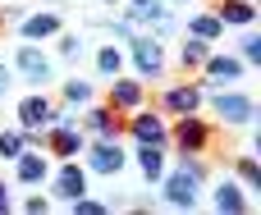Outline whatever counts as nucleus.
I'll list each match as a JSON object with an SVG mask.
<instances>
[{
  "mask_svg": "<svg viewBox=\"0 0 261 215\" xmlns=\"http://www.w3.org/2000/svg\"><path fill=\"white\" fill-rule=\"evenodd\" d=\"M64 101H69V105H87V101H92V83L78 78V73L64 78Z\"/></svg>",
  "mask_w": 261,
  "mask_h": 215,
  "instance_id": "obj_25",
  "label": "nucleus"
},
{
  "mask_svg": "<svg viewBox=\"0 0 261 215\" xmlns=\"http://www.w3.org/2000/svg\"><path fill=\"white\" fill-rule=\"evenodd\" d=\"M119 69H124V50H115V46H101V50H96V73H101V78H115Z\"/></svg>",
  "mask_w": 261,
  "mask_h": 215,
  "instance_id": "obj_23",
  "label": "nucleus"
},
{
  "mask_svg": "<svg viewBox=\"0 0 261 215\" xmlns=\"http://www.w3.org/2000/svg\"><path fill=\"white\" fill-rule=\"evenodd\" d=\"M124 160H128V156H124L119 138H101V142L87 151V170H92V174H119Z\"/></svg>",
  "mask_w": 261,
  "mask_h": 215,
  "instance_id": "obj_8",
  "label": "nucleus"
},
{
  "mask_svg": "<svg viewBox=\"0 0 261 215\" xmlns=\"http://www.w3.org/2000/svg\"><path fill=\"white\" fill-rule=\"evenodd\" d=\"M174 147H179V151H206V147H211V128H206V119H197V110H193V115H179V124H174Z\"/></svg>",
  "mask_w": 261,
  "mask_h": 215,
  "instance_id": "obj_5",
  "label": "nucleus"
},
{
  "mask_svg": "<svg viewBox=\"0 0 261 215\" xmlns=\"http://www.w3.org/2000/svg\"><path fill=\"white\" fill-rule=\"evenodd\" d=\"M14 179H18V183H28V188H37V183H46V179H50V160H46V156H37L32 147H23V151H18V160H14Z\"/></svg>",
  "mask_w": 261,
  "mask_h": 215,
  "instance_id": "obj_13",
  "label": "nucleus"
},
{
  "mask_svg": "<svg viewBox=\"0 0 261 215\" xmlns=\"http://www.w3.org/2000/svg\"><path fill=\"white\" fill-rule=\"evenodd\" d=\"M252 115H257V101H252L248 92H220V96H216V119H225L229 128L252 124Z\"/></svg>",
  "mask_w": 261,
  "mask_h": 215,
  "instance_id": "obj_3",
  "label": "nucleus"
},
{
  "mask_svg": "<svg viewBox=\"0 0 261 215\" xmlns=\"http://www.w3.org/2000/svg\"><path fill=\"white\" fill-rule=\"evenodd\" d=\"M55 37H60V55H64V60H78V55H83V37H78V32H64V28H60Z\"/></svg>",
  "mask_w": 261,
  "mask_h": 215,
  "instance_id": "obj_27",
  "label": "nucleus"
},
{
  "mask_svg": "<svg viewBox=\"0 0 261 215\" xmlns=\"http://www.w3.org/2000/svg\"><path fill=\"white\" fill-rule=\"evenodd\" d=\"M216 18H220L225 28H252V23H257V5H252V0H220V5H216Z\"/></svg>",
  "mask_w": 261,
  "mask_h": 215,
  "instance_id": "obj_18",
  "label": "nucleus"
},
{
  "mask_svg": "<svg viewBox=\"0 0 261 215\" xmlns=\"http://www.w3.org/2000/svg\"><path fill=\"white\" fill-rule=\"evenodd\" d=\"M188 32H193V37H206V41H216V37L225 32V23H220L216 14H193V18H188Z\"/></svg>",
  "mask_w": 261,
  "mask_h": 215,
  "instance_id": "obj_22",
  "label": "nucleus"
},
{
  "mask_svg": "<svg viewBox=\"0 0 261 215\" xmlns=\"http://www.w3.org/2000/svg\"><path fill=\"white\" fill-rule=\"evenodd\" d=\"M128 50H133V64H138V78H161L165 73V46H161V37L138 32L128 41Z\"/></svg>",
  "mask_w": 261,
  "mask_h": 215,
  "instance_id": "obj_1",
  "label": "nucleus"
},
{
  "mask_svg": "<svg viewBox=\"0 0 261 215\" xmlns=\"http://www.w3.org/2000/svg\"><path fill=\"white\" fill-rule=\"evenodd\" d=\"M211 202H216V211H220V215H248V211H252L248 188H243V183H234V179H220Z\"/></svg>",
  "mask_w": 261,
  "mask_h": 215,
  "instance_id": "obj_12",
  "label": "nucleus"
},
{
  "mask_svg": "<svg viewBox=\"0 0 261 215\" xmlns=\"http://www.w3.org/2000/svg\"><path fill=\"white\" fill-rule=\"evenodd\" d=\"M161 105H165L170 115H193V110H202V87L179 83V87H170V92L161 96Z\"/></svg>",
  "mask_w": 261,
  "mask_h": 215,
  "instance_id": "obj_17",
  "label": "nucleus"
},
{
  "mask_svg": "<svg viewBox=\"0 0 261 215\" xmlns=\"http://www.w3.org/2000/svg\"><path fill=\"white\" fill-rule=\"evenodd\" d=\"M161 179H165V202L174 211H193L197 206V183L202 179H193L188 170H174V174H161Z\"/></svg>",
  "mask_w": 261,
  "mask_h": 215,
  "instance_id": "obj_6",
  "label": "nucleus"
},
{
  "mask_svg": "<svg viewBox=\"0 0 261 215\" xmlns=\"http://www.w3.org/2000/svg\"><path fill=\"white\" fill-rule=\"evenodd\" d=\"M41 147L50 151V156H78L83 151V128L78 124H46L41 128Z\"/></svg>",
  "mask_w": 261,
  "mask_h": 215,
  "instance_id": "obj_4",
  "label": "nucleus"
},
{
  "mask_svg": "<svg viewBox=\"0 0 261 215\" xmlns=\"http://www.w3.org/2000/svg\"><path fill=\"white\" fill-rule=\"evenodd\" d=\"M234 170H239V183H243L248 193H261V165L252 160V156H239V165H234Z\"/></svg>",
  "mask_w": 261,
  "mask_h": 215,
  "instance_id": "obj_24",
  "label": "nucleus"
},
{
  "mask_svg": "<svg viewBox=\"0 0 261 215\" xmlns=\"http://www.w3.org/2000/svg\"><path fill=\"white\" fill-rule=\"evenodd\" d=\"M202 73H206V87H225V83H239L243 73H248V64L243 60H234V55H206L202 60Z\"/></svg>",
  "mask_w": 261,
  "mask_h": 215,
  "instance_id": "obj_7",
  "label": "nucleus"
},
{
  "mask_svg": "<svg viewBox=\"0 0 261 215\" xmlns=\"http://www.w3.org/2000/svg\"><path fill=\"white\" fill-rule=\"evenodd\" d=\"M28 147V133H18V128H9V133H0V156L5 160H18V151Z\"/></svg>",
  "mask_w": 261,
  "mask_h": 215,
  "instance_id": "obj_26",
  "label": "nucleus"
},
{
  "mask_svg": "<svg viewBox=\"0 0 261 215\" xmlns=\"http://www.w3.org/2000/svg\"><path fill=\"white\" fill-rule=\"evenodd\" d=\"M9 87H14V73H9V64H5V60H0V96H5V92H9Z\"/></svg>",
  "mask_w": 261,
  "mask_h": 215,
  "instance_id": "obj_30",
  "label": "nucleus"
},
{
  "mask_svg": "<svg viewBox=\"0 0 261 215\" xmlns=\"http://www.w3.org/2000/svg\"><path fill=\"white\" fill-rule=\"evenodd\" d=\"M14 69H18L28 83H37V87H41V83H50V73H55V64H50L37 46H18V50H14Z\"/></svg>",
  "mask_w": 261,
  "mask_h": 215,
  "instance_id": "obj_9",
  "label": "nucleus"
},
{
  "mask_svg": "<svg viewBox=\"0 0 261 215\" xmlns=\"http://www.w3.org/2000/svg\"><path fill=\"white\" fill-rule=\"evenodd\" d=\"M50 101L41 96V92H32V96H23L18 101V124H23V133H32V128H46L50 124Z\"/></svg>",
  "mask_w": 261,
  "mask_h": 215,
  "instance_id": "obj_15",
  "label": "nucleus"
},
{
  "mask_svg": "<svg viewBox=\"0 0 261 215\" xmlns=\"http://www.w3.org/2000/svg\"><path fill=\"white\" fill-rule=\"evenodd\" d=\"M50 188H55V197H60V202L69 206L73 197H83V193H87V170H83V165H73V160H64V165L55 170Z\"/></svg>",
  "mask_w": 261,
  "mask_h": 215,
  "instance_id": "obj_11",
  "label": "nucleus"
},
{
  "mask_svg": "<svg viewBox=\"0 0 261 215\" xmlns=\"http://www.w3.org/2000/svg\"><path fill=\"white\" fill-rule=\"evenodd\" d=\"M46 206H50L46 197H28V202H23V211H32V215H37V211H46Z\"/></svg>",
  "mask_w": 261,
  "mask_h": 215,
  "instance_id": "obj_31",
  "label": "nucleus"
},
{
  "mask_svg": "<svg viewBox=\"0 0 261 215\" xmlns=\"http://www.w3.org/2000/svg\"><path fill=\"white\" fill-rule=\"evenodd\" d=\"M206 55H211V41L188 32V41L179 46V64H184V69H202V60H206Z\"/></svg>",
  "mask_w": 261,
  "mask_h": 215,
  "instance_id": "obj_21",
  "label": "nucleus"
},
{
  "mask_svg": "<svg viewBox=\"0 0 261 215\" xmlns=\"http://www.w3.org/2000/svg\"><path fill=\"white\" fill-rule=\"evenodd\" d=\"M0 211H9V188H5V179H0Z\"/></svg>",
  "mask_w": 261,
  "mask_h": 215,
  "instance_id": "obj_32",
  "label": "nucleus"
},
{
  "mask_svg": "<svg viewBox=\"0 0 261 215\" xmlns=\"http://www.w3.org/2000/svg\"><path fill=\"white\" fill-rule=\"evenodd\" d=\"M124 128H128L138 142H151V147H165V142H170V133H165V119H161L156 110H138L133 119H124Z\"/></svg>",
  "mask_w": 261,
  "mask_h": 215,
  "instance_id": "obj_10",
  "label": "nucleus"
},
{
  "mask_svg": "<svg viewBox=\"0 0 261 215\" xmlns=\"http://www.w3.org/2000/svg\"><path fill=\"white\" fill-rule=\"evenodd\" d=\"M0 32H5V9H0Z\"/></svg>",
  "mask_w": 261,
  "mask_h": 215,
  "instance_id": "obj_33",
  "label": "nucleus"
},
{
  "mask_svg": "<svg viewBox=\"0 0 261 215\" xmlns=\"http://www.w3.org/2000/svg\"><path fill=\"white\" fill-rule=\"evenodd\" d=\"M138 170H142V179L147 183H156L161 174H165V147H151V142H138Z\"/></svg>",
  "mask_w": 261,
  "mask_h": 215,
  "instance_id": "obj_20",
  "label": "nucleus"
},
{
  "mask_svg": "<svg viewBox=\"0 0 261 215\" xmlns=\"http://www.w3.org/2000/svg\"><path fill=\"white\" fill-rule=\"evenodd\" d=\"M142 96H147V87H142V78H110V105L124 115V110H138L142 105Z\"/></svg>",
  "mask_w": 261,
  "mask_h": 215,
  "instance_id": "obj_14",
  "label": "nucleus"
},
{
  "mask_svg": "<svg viewBox=\"0 0 261 215\" xmlns=\"http://www.w3.org/2000/svg\"><path fill=\"white\" fill-rule=\"evenodd\" d=\"M110 32H115L119 41H133V37H138V28H133L128 18H115V23H110Z\"/></svg>",
  "mask_w": 261,
  "mask_h": 215,
  "instance_id": "obj_29",
  "label": "nucleus"
},
{
  "mask_svg": "<svg viewBox=\"0 0 261 215\" xmlns=\"http://www.w3.org/2000/svg\"><path fill=\"white\" fill-rule=\"evenodd\" d=\"M239 46H243V64H261V37L257 32H248Z\"/></svg>",
  "mask_w": 261,
  "mask_h": 215,
  "instance_id": "obj_28",
  "label": "nucleus"
},
{
  "mask_svg": "<svg viewBox=\"0 0 261 215\" xmlns=\"http://www.w3.org/2000/svg\"><path fill=\"white\" fill-rule=\"evenodd\" d=\"M87 133H96V138H119V133H124L119 110H115V105H96V110H87Z\"/></svg>",
  "mask_w": 261,
  "mask_h": 215,
  "instance_id": "obj_19",
  "label": "nucleus"
},
{
  "mask_svg": "<svg viewBox=\"0 0 261 215\" xmlns=\"http://www.w3.org/2000/svg\"><path fill=\"white\" fill-rule=\"evenodd\" d=\"M18 32H23V41H41V37H55V32H60V14H55V9H41V14H23V18H18Z\"/></svg>",
  "mask_w": 261,
  "mask_h": 215,
  "instance_id": "obj_16",
  "label": "nucleus"
},
{
  "mask_svg": "<svg viewBox=\"0 0 261 215\" xmlns=\"http://www.w3.org/2000/svg\"><path fill=\"white\" fill-rule=\"evenodd\" d=\"M106 5H119V0H106Z\"/></svg>",
  "mask_w": 261,
  "mask_h": 215,
  "instance_id": "obj_34",
  "label": "nucleus"
},
{
  "mask_svg": "<svg viewBox=\"0 0 261 215\" xmlns=\"http://www.w3.org/2000/svg\"><path fill=\"white\" fill-rule=\"evenodd\" d=\"M128 5V23L133 28H156V32H170L174 28V14L165 9V0H124Z\"/></svg>",
  "mask_w": 261,
  "mask_h": 215,
  "instance_id": "obj_2",
  "label": "nucleus"
}]
</instances>
